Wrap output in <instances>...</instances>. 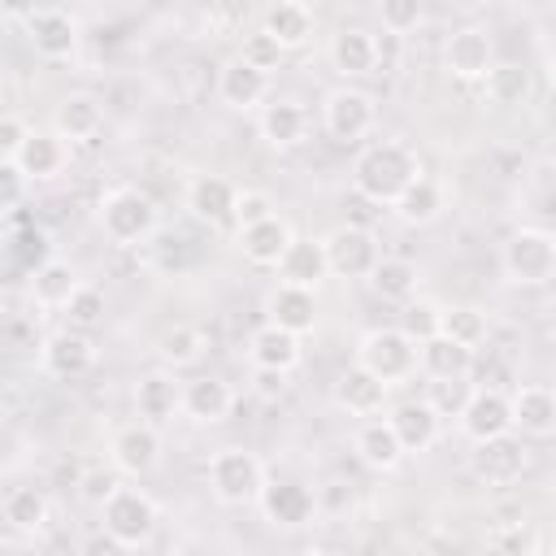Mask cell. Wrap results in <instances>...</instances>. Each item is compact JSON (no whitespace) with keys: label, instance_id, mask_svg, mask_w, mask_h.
I'll return each instance as SVG.
<instances>
[{"label":"cell","instance_id":"32","mask_svg":"<svg viewBox=\"0 0 556 556\" xmlns=\"http://www.w3.org/2000/svg\"><path fill=\"white\" fill-rule=\"evenodd\" d=\"M443 208H447V191H443V182H434L430 174H417V178L395 195V204H391V213H395L400 222H408V226H430V222H439Z\"/></svg>","mask_w":556,"mask_h":556},{"label":"cell","instance_id":"12","mask_svg":"<svg viewBox=\"0 0 556 556\" xmlns=\"http://www.w3.org/2000/svg\"><path fill=\"white\" fill-rule=\"evenodd\" d=\"M22 22H26L30 48L43 61H70L78 52L83 30H78V17L74 13H65V9H30V13H22Z\"/></svg>","mask_w":556,"mask_h":556},{"label":"cell","instance_id":"31","mask_svg":"<svg viewBox=\"0 0 556 556\" xmlns=\"http://www.w3.org/2000/svg\"><path fill=\"white\" fill-rule=\"evenodd\" d=\"M313 26H317V17H313V9L300 4V0H278V4H269V9L261 13V30H265L282 52L308 43Z\"/></svg>","mask_w":556,"mask_h":556},{"label":"cell","instance_id":"43","mask_svg":"<svg viewBox=\"0 0 556 556\" xmlns=\"http://www.w3.org/2000/svg\"><path fill=\"white\" fill-rule=\"evenodd\" d=\"M265 217H274V200H269V191H261V187H239V195H235V230H243V226H256V222H265Z\"/></svg>","mask_w":556,"mask_h":556},{"label":"cell","instance_id":"2","mask_svg":"<svg viewBox=\"0 0 556 556\" xmlns=\"http://www.w3.org/2000/svg\"><path fill=\"white\" fill-rule=\"evenodd\" d=\"M500 269L513 287H547L556 278V235L543 226H521L500 248Z\"/></svg>","mask_w":556,"mask_h":556},{"label":"cell","instance_id":"21","mask_svg":"<svg viewBox=\"0 0 556 556\" xmlns=\"http://www.w3.org/2000/svg\"><path fill=\"white\" fill-rule=\"evenodd\" d=\"M13 165L22 169L26 182H52L70 165V143L61 135H52V130H30L22 152L13 156Z\"/></svg>","mask_w":556,"mask_h":556},{"label":"cell","instance_id":"26","mask_svg":"<svg viewBox=\"0 0 556 556\" xmlns=\"http://www.w3.org/2000/svg\"><path fill=\"white\" fill-rule=\"evenodd\" d=\"M274 269H278V282L282 287H300V291H317L330 278L321 239H291L287 252H282V261Z\"/></svg>","mask_w":556,"mask_h":556},{"label":"cell","instance_id":"14","mask_svg":"<svg viewBox=\"0 0 556 556\" xmlns=\"http://www.w3.org/2000/svg\"><path fill=\"white\" fill-rule=\"evenodd\" d=\"M526 443L517 434H500L491 443H473V456H469V469L478 482L486 486H513L521 473H526Z\"/></svg>","mask_w":556,"mask_h":556},{"label":"cell","instance_id":"22","mask_svg":"<svg viewBox=\"0 0 556 556\" xmlns=\"http://www.w3.org/2000/svg\"><path fill=\"white\" fill-rule=\"evenodd\" d=\"M235 195H239V187L222 174H195L187 182V208L204 226H226L235 217Z\"/></svg>","mask_w":556,"mask_h":556},{"label":"cell","instance_id":"50","mask_svg":"<svg viewBox=\"0 0 556 556\" xmlns=\"http://www.w3.org/2000/svg\"><path fill=\"white\" fill-rule=\"evenodd\" d=\"M26 135H30V126L17 113H0V161H13L26 143Z\"/></svg>","mask_w":556,"mask_h":556},{"label":"cell","instance_id":"25","mask_svg":"<svg viewBox=\"0 0 556 556\" xmlns=\"http://www.w3.org/2000/svg\"><path fill=\"white\" fill-rule=\"evenodd\" d=\"M256 130L269 148H300L308 139V109L300 100H265Z\"/></svg>","mask_w":556,"mask_h":556},{"label":"cell","instance_id":"39","mask_svg":"<svg viewBox=\"0 0 556 556\" xmlns=\"http://www.w3.org/2000/svg\"><path fill=\"white\" fill-rule=\"evenodd\" d=\"M4 526L9 530H17V534H39L43 526H48V513H52V504H48V495L39 491V486H13L9 495H4Z\"/></svg>","mask_w":556,"mask_h":556},{"label":"cell","instance_id":"36","mask_svg":"<svg viewBox=\"0 0 556 556\" xmlns=\"http://www.w3.org/2000/svg\"><path fill=\"white\" fill-rule=\"evenodd\" d=\"M334 404H339L348 417L369 421V417L382 413V404H387V387H382L378 378H369L365 369L352 365V369L339 374V382H334Z\"/></svg>","mask_w":556,"mask_h":556},{"label":"cell","instance_id":"33","mask_svg":"<svg viewBox=\"0 0 556 556\" xmlns=\"http://www.w3.org/2000/svg\"><path fill=\"white\" fill-rule=\"evenodd\" d=\"M78 287H83L78 269H74L70 261H61V256L35 265V274H30V300H35L39 308H48V313H61Z\"/></svg>","mask_w":556,"mask_h":556},{"label":"cell","instance_id":"44","mask_svg":"<svg viewBox=\"0 0 556 556\" xmlns=\"http://www.w3.org/2000/svg\"><path fill=\"white\" fill-rule=\"evenodd\" d=\"M378 17H382V30H387V35H413L426 13H421L417 0H382Z\"/></svg>","mask_w":556,"mask_h":556},{"label":"cell","instance_id":"27","mask_svg":"<svg viewBox=\"0 0 556 556\" xmlns=\"http://www.w3.org/2000/svg\"><path fill=\"white\" fill-rule=\"evenodd\" d=\"M230 408H235V391H230L226 378L204 374V378L182 382V413H187L191 421H200V426H217V421L230 417Z\"/></svg>","mask_w":556,"mask_h":556},{"label":"cell","instance_id":"3","mask_svg":"<svg viewBox=\"0 0 556 556\" xmlns=\"http://www.w3.org/2000/svg\"><path fill=\"white\" fill-rule=\"evenodd\" d=\"M356 369H365L369 378H378L391 391L417 374V343L404 339L395 326H374L356 343Z\"/></svg>","mask_w":556,"mask_h":556},{"label":"cell","instance_id":"51","mask_svg":"<svg viewBox=\"0 0 556 556\" xmlns=\"http://www.w3.org/2000/svg\"><path fill=\"white\" fill-rule=\"evenodd\" d=\"M78 556H130V547H126V543H117V539H113V534H104V530H91V534L83 539Z\"/></svg>","mask_w":556,"mask_h":556},{"label":"cell","instance_id":"5","mask_svg":"<svg viewBox=\"0 0 556 556\" xmlns=\"http://www.w3.org/2000/svg\"><path fill=\"white\" fill-rule=\"evenodd\" d=\"M100 530L104 534H113L117 543H126L130 552L135 547H143L152 534H156V521H161V513H156V504H152V495L148 491H139V486H117L104 504H100Z\"/></svg>","mask_w":556,"mask_h":556},{"label":"cell","instance_id":"47","mask_svg":"<svg viewBox=\"0 0 556 556\" xmlns=\"http://www.w3.org/2000/svg\"><path fill=\"white\" fill-rule=\"evenodd\" d=\"M473 387L465 382V378H452V382H430V395H421L439 417H447V404H452V413H460V404H465V395H469Z\"/></svg>","mask_w":556,"mask_h":556},{"label":"cell","instance_id":"53","mask_svg":"<svg viewBox=\"0 0 556 556\" xmlns=\"http://www.w3.org/2000/svg\"><path fill=\"white\" fill-rule=\"evenodd\" d=\"M304 556H330V552H304Z\"/></svg>","mask_w":556,"mask_h":556},{"label":"cell","instance_id":"16","mask_svg":"<svg viewBox=\"0 0 556 556\" xmlns=\"http://www.w3.org/2000/svg\"><path fill=\"white\" fill-rule=\"evenodd\" d=\"M508 413H513V430L521 439H552L556 434V395L547 382H521L508 395Z\"/></svg>","mask_w":556,"mask_h":556},{"label":"cell","instance_id":"1","mask_svg":"<svg viewBox=\"0 0 556 556\" xmlns=\"http://www.w3.org/2000/svg\"><path fill=\"white\" fill-rule=\"evenodd\" d=\"M421 174V161H417V152L408 148V143H400V139H374V143H365L361 152H356V161H352V187H356V195L361 200H369V204H395V195L413 182Z\"/></svg>","mask_w":556,"mask_h":556},{"label":"cell","instance_id":"34","mask_svg":"<svg viewBox=\"0 0 556 556\" xmlns=\"http://www.w3.org/2000/svg\"><path fill=\"white\" fill-rule=\"evenodd\" d=\"M473 369V352L434 334L426 343H417V374H426L430 382H452V378H469Z\"/></svg>","mask_w":556,"mask_h":556},{"label":"cell","instance_id":"45","mask_svg":"<svg viewBox=\"0 0 556 556\" xmlns=\"http://www.w3.org/2000/svg\"><path fill=\"white\" fill-rule=\"evenodd\" d=\"M239 61H248V65H252V70H261V74H269V70H278L282 48H278V43H274L265 30H256V35H248V39H243Z\"/></svg>","mask_w":556,"mask_h":556},{"label":"cell","instance_id":"35","mask_svg":"<svg viewBox=\"0 0 556 556\" xmlns=\"http://www.w3.org/2000/svg\"><path fill=\"white\" fill-rule=\"evenodd\" d=\"M365 282L374 287L378 300H387V304H408V300L417 295L421 269H417V261H408V256H387V252H382Z\"/></svg>","mask_w":556,"mask_h":556},{"label":"cell","instance_id":"29","mask_svg":"<svg viewBox=\"0 0 556 556\" xmlns=\"http://www.w3.org/2000/svg\"><path fill=\"white\" fill-rule=\"evenodd\" d=\"M352 452H356L361 465L374 469V473H391V469H400V460H404V447H400V439L391 434L387 417L361 421L356 434H352Z\"/></svg>","mask_w":556,"mask_h":556},{"label":"cell","instance_id":"8","mask_svg":"<svg viewBox=\"0 0 556 556\" xmlns=\"http://www.w3.org/2000/svg\"><path fill=\"white\" fill-rule=\"evenodd\" d=\"M321 126H326V135L339 139V143H361V139L378 126V104H374L369 91L343 83V87H334V91L321 100Z\"/></svg>","mask_w":556,"mask_h":556},{"label":"cell","instance_id":"15","mask_svg":"<svg viewBox=\"0 0 556 556\" xmlns=\"http://www.w3.org/2000/svg\"><path fill=\"white\" fill-rule=\"evenodd\" d=\"M109 460H113V469L126 473V478L152 473V469L161 465V430H156V426H143V421L122 426V430L113 434V443H109Z\"/></svg>","mask_w":556,"mask_h":556},{"label":"cell","instance_id":"23","mask_svg":"<svg viewBox=\"0 0 556 556\" xmlns=\"http://www.w3.org/2000/svg\"><path fill=\"white\" fill-rule=\"evenodd\" d=\"M135 413H139V421L143 426H165V421H174L178 413H182V382L174 378V374H143L139 378V387H135Z\"/></svg>","mask_w":556,"mask_h":556},{"label":"cell","instance_id":"30","mask_svg":"<svg viewBox=\"0 0 556 556\" xmlns=\"http://www.w3.org/2000/svg\"><path fill=\"white\" fill-rule=\"evenodd\" d=\"M291 239H295V230L287 226V217L274 213V217H265V222L239 230V252H243V261H252V265H261V269H274V265L282 261V252H287Z\"/></svg>","mask_w":556,"mask_h":556},{"label":"cell","instance_id":"17","mask_svg":"<svg viewBox=\"0 0 556 556\" xmlns=\"http://www.w3.org/2000/svg\"><path fill=\"white\" fill-rule=\"evenodd\" d=\"M39 365H43V374H52L61 382H74V378H83L96 365V343L83 330H70L65 326V330H56V334L43 339Z\"/></svg>","mask_w":556,"mask_h":556},{"label":"cell","instance_id":"9","mask_svg":"<svg viewBox=\"0 0 556 556\" xmlns=\"http://www.w3.org/2000/svg\"><path fill=\"white\" fill-rule=\"evenodd\" d=\"M495 61L500 56H495V39L486 26H456L443 39V70L460 83H482Z\"/></svg>","mask_w":556,"mask_h":556},{"label":"cell","instance_id":"6","mask_svg":"<svg viewBox=\"0 0 556 556\" xmlns=\"http://www.w3.org/2000/svg\"><path fill=\"white\" fill-rule=\"evenodd\" d=\"M208 486H213V495H217L222 504H230V508L256 504V495H261V486H265V465H261V456L248 452V447H222V452H213V460H208Z\"/></svg>","mask_w":556,"mask_h":556},{"label":"cell","instance_id":"11","mask_svg":"<svg viewBox=\"0 0 556 556\" xmlns=\"http://www.w3.org/2000/svg\"><path fill=\"white\" fill-rule=\"evenodd\" d=\"M256 504H261L265 521L278 526V530H300V526H308L317 517V491L308 482H300V478H278V482L265 478Z\"/></svg>","mask_w":556,"mask_h":556},{"label":"cell","instance_id":"28","mask_svg":"<svg viewBox=\"0 0 556 556\" xmlns=\"http://www.w3.org/2000/svg\"><path fill=\"white\" fill-rule=\"evenodd\" d=\"M300 356H304V348H300V339L295 334H287V330H278V326H256L252 330V339H248V361H252V369H269V374H291L295 365H300Z\"/></svg>","mask_w":556,"mask_h":556},{"label":"cell","instance_id":"7","mask_svg":"<svg viewBox=\"0 0 556 556\" xmlns=\"http://www.w3.org/2000/svg\"><path fill=\"white\" fill-rule=\"evenodd\" d=\"M321 252H326V269L334 278H369V269L382 256V243H378V235L369 226L343 222L321 239Z\"/></svg>","mask_w":556,"mask_h":556},{"label":"cell","instance_id":"4","mask_svg":"<svg viewBox=\"0 0 556 556\" xmlns=\"http://www.w3.org/2000/svg\"><path fill=\"white\" fill-rule=\"evenodd\" d=\"M100 226L113 243L139 248L156 235V204L139 187H113L100 195Z\"/></svg>","mask_w":556,"mask_h":556},{"label":"cell","instance_id":"41","mask_svg":"<svg viewBox=\"0 0 556 556\" xmlns=\"http://www.w3.org/2000/svg\"><path fill=\"white\" fill-rule=\"evenodd\" d=\"M439 321H443V304L426 300V295H413L408 304H400V334L413 339V343H426L439 334Z\"/></svg>","mask_w":556,"mask_h":556},{"label":"cell","instance_id":"42","mask_svg":"<svg viewBox=\"0 0 556 556\" xmlns=\"http://www.w3.org/2000/svg\"><path fill=\"white\" fill-rule=\"evenodd\" d=\"M61 317H65V326L70 330H96L100 321H104V291L100 287H91V282H83L74 295H70V304L61 308Z\"/></svg>","mask_w":556,"mask_h":556},{"label":"cell","instance_id":"52","mask_svg":"<svg viewBox=\"0 0 556 556\" xmlns=\"http://www.w3.org/2000/svg\"><path fill=\"white\" fill-rule=\"evenodd\" d=\"M282 391H287V374H269V369H256V395L274 400V395H282Z\"/></svg>","mask_w":556,"mask_h":556},{"label":"cell","instance_id":"10","mask_svg":"<svg viewBox=\"0 0 556 556\" xmlns=\"http://www.w3.org/2000/svg\"><path fill=\"white\" fill-rule=\"evenodd\" d=\"M456 426L469 443H491L500 434H513V413H508V395L500 387H473L456 413Z\"/></svg>","mask_w":556,"mask_h":556},{"label":"cell","instance_id":"20","mask_svg":"<svg viewBox=\"0 0 556 556\" xmlns=\"http://www.w3.org/2000/svg\"><path fill=\"white\" fill-rule=\"evenodd\" d=\"M217 100H222L226 109H235V113H252V109H261V104L269 100V74H261V70H252L248 61L230 56V61L217 70Z\"/></svg>","mask_w":556,"mask_h":556},{"label":"cell","instance_id":"40","mask_svg":"<svg viewBox=\"0 0 556 556\" xmlns=\"http://www.w3.org/2000/svg\"><path fill=\"white\" fill-rule=\"evenodd\" d=\"M439 334L460 343V348H469V352H478V343H486V313L473 308V304H452V308H443Z\"/></svg>","mask_w":556,"mask_h":556},{"label":"cell","instance_id":"19","mask_svg":"<svg viewBox=\"0 0 556 556\" xmlns=\"http://www.w3.org/2000/svg\"><path fill=\"white\" fill-rule=\"evenodd\" d=\"M387 426H391V434L400 439L404 456L430 452V447L439 443V434H443V417H439L426 400H404V404H395L391 417H387Z\"/></svg>","mask_w":556,"mask_h":556},{"label":"cell","instance_id":"13","mask_svg":"<svg viewBox=\"0 0 556 556\" xmlns=\"http://www.w3.org/2000/svg\"><path fill=\"white\" fill-rule=\"evenodd\" d=\"M326 56H330V70L352 83V78H369L382 65V43L365 26H339L326 43Z\"/></svg>","mask_w":556,"mask_h":556},{"label":"cell","instance_id":"49","mask_svg":"<svg viewBox=\"0 0 556 556\" xmlns=\"http://www.w3.org/2000/svg\"><path fill=\"white\" fill-rule=\"evenodd\" d=\"M117 486H122V482H117V469H87L78 491H83V500H87V504H96V508H100Z\"/></svg>","mask_w":556,"mask_h":556},{"label":"cell","instance_id":"48","mask_svg":"<svg viewBox=\"0 0 556 556\" xmlns=\"http://www.w3.org/2000/svg\"><path fill=\"white\" fill-rule=\"evenodd\" d=\"M26 178H22V169L13 165V161H0V213H13L22 200H26Z\"/></svg>","mask_w":556,"mask_h":556},{"label":"cell","instance_id":"18","mask_svg":"<svg viewBox=\"0 0 556 556\" xmlns=\"http://www.w3.org/2000/svg\"><path fill=\"white\" fill-rule=\"evenodd\" d=\"M100 130H104V100L91 96V91H70L52 109V135H61L70 148L91 143Z\"/></svg>","mask_w":556,"mask_h":556},{"label":"cell","instance_id":"38","mask_svg":"<svg viewBox=\"0 0 556 556\" xmlns=\"http://www.w3.org/2000/svg\"><path fill=\"white\" fill-rule=\"evenodd\" d=\"M204 348H208V339H204V330L191 326V321H174V326H165V330L156 334V356H161V365H169V369H191V365H200Z\"/></svg>","mask_w":556,"mask_h":556},{"label":"cell","instance_id":"24","mask_svg":"<svg viewBox=\"0 0 556 556\" xmlns=\"http://www.w3.org/2000/svg\"><path fill=\"white\" fill-rule=\"evenodd\" d=\"M265 321L304 339L313 326H317V291H300V287H274L269 300H265Z\"/></svg>","mask_w":556,"mask_h":556},{"label":"cell","instance_id":"46","mask_svg":"<svg viewBox=\"0 0 556 556\" xmlns=\"http://www.w3.org/2000/svg\"><path fill=\"white\" fill-rule=\"evenodd\" d=\"M534 552V530L530 526H500L491 534V556H530Z\"/></svg>","mask_w":556,"mask_h":556},{"label":"cell","instance_id":"37","mask_svg":"<svg viewBox=\"0 0 556 556\" xmlns=\"http://www.w3.org/2000/svg\"><path fill=\"white\" fill-rule=\"evenodd\" d=\"M482 91L495 109H517L534 96V74L521 65V61H495L482 78Z\"/></svg>","mask_w":556,"mask_h":556}]
</instances>
